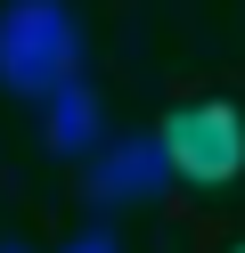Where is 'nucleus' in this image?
<instances>
[{
    "label": "nucleus",
    "instance_id": "obj_1",
    "mask_svg": "<svg viewBox=\"0 0 245 253\" xmlns=\"http://www.w3.org/2000/svg\"><path fill=\"white\" fill-rule=\"evenodd\" d=\"M82 74V25L65 0H0V90L41 106Z\"/></svg>",
    "mask_w": 245,
    "mask_h": 253
},
{
    "label": "nucleus",
    "instance_id": "obj_2",
    "mask_svg": "<svg viewBox=\"0 0 245 253\" xmlns=\"http://www.w3.org/2000/svg\"><path fill=\"white\" fill-rule=\"evenodd\" d=\"M155 147H163V171H172V180L221 188V180H237V171H245V115H237L229 98L172 106L163 131H155Z\"/></svg>",
    "mask_w": 245,
    "mask_h": 253
},
{
    "label": "nucleus",
    "instance_id": "obj_3",
    "mask_svg": "<svg viewBox=\"0 0 245 253\" xmlns=\"http://www.w3.org/2000/svg\"><path fill=\"white\" fill-rule=\"evenodd\" d=\"M163 188H172V171H163V147L155 131H131V139H98L90 155H82V196H90V212H131V204H155Z\"/></svg>",
    "mask_w": 245,
    "mask_h": 253
},
{
    "label": "nucleus",
    "instance_id": "obj_4",
    "mask_svg": "<svg viewBox=\"0 0 245 253\" xmlns=\"http://www.w3.org/2000/svg\"><path fill=\"white\" fill-rule=\"evenodd\" d=\"M41 139H49L57 164H82V155L106 139V106H98L90 74H74V82H57V90L41 98Z\"/></svg>",
    "mask_w": 245,
    "mask_h": 253
},
{
    "label": "nucleus",
    "instance_id": "obj_5",
    "mask_svg": "<svg viewBox=\"0 0 245 253\" xmlns=\"http://www.w3.org/2000/svg\"><path fill=\"white\" fill-rule=\"evenodd\" d=\"M57 253H123V237H114L106 220H90V229H74V237H65Z\"/></svg>",
    "mask_w": 245,
    "mask_h": 253
},
{
    "label": "nucleus",
    "instance_id": "obj_6",
    "mask_svg": "<svg viewBox=\"0 0 245 253\" xmlns=\"http://www.w3.org/2000/svg\"><path fill=\"white\" fill-rule=\"evenodd\" d=\"M0 253H33V245H25V237H8V245H0Z\"/></svg>",
    "mask_w": 245,
    "mask_h": 253
},
{
    "label": "nucleus",
    "instance_id": "obj_7",
    "mask_svg": "<svg viewBox=\"0 0 245 253\" xmlns=\"http://www.w3.org/2000/svg\"><path fill=\"white\" fill-rule=\"evenodd\" d=\"M237 253H245V245H237Z\"/></svg>",
    "mask_w": 245,
    "mask_h": 253
}]
</instances>
